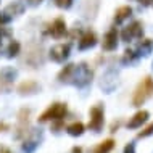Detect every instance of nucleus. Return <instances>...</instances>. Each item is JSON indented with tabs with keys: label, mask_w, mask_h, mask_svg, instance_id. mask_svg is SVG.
<instances>
[{
	"label": "nucleus",
	"mask_w": 153,
	"mask_h": 153,
	"mask_svg": "<svg viewBox=\"0 0 153 153\" xmlns=\"http://www.w3.org/2000/svg\"><path fill=\"white\" fill-rule=\"evenodd\" d=\"M105 124V114H103L102 106H94L90 110V121H89V129L94 132H100Z\"/></svg>",
	"instance_id": "nucleus-5"
},
{
	"label": "nucleus",
	"mask_w": 153,
	"mask_h": 153,
	"mask_svg": "<svg viewBox=\"0 0 153 153\" xmlns=\"http://www.w3.org/2000/svg\"><path fill=\"white\" fill-rule=\"evenodd\" d=\"M73 153H82V148H79V147H74V148H73Z\"/></svg>",
	"instance_id": "nucleus-29"
},
{
	"label": "nucleus",
	"mask_w": 153,
	"mask_h": 153,
	"mask_svg": "<svg viewBox=\"0 0 153 153\" xmlns=\"http://www.w3.org/2000/svg\"><path fill=\"white\" fill-rule=\"evenodd\" d=\"M95 44H97V36H95L94 32L87 31V32H84L79 39V50H89V48L95 47Z\"/></svg>",
	"instance_id": "nucleus-10"
},
{
	"label": "nucleus",
	"mask_w": 153,
	"mask_h": 153,
	"mask_svg": "<svg viewBox=\"0 0 153 153\" xmlns=\"http://www.w3.org/2000/svg\"><path fill=\"white\" fill-rule=\"evenodd\" d=\"M69 52H71V45L69 44H58L55 47H52L50 50V58L56 63H63V61L69 56Z\"/></svg>",
	"instance_id": "nucleus-7"
},
{
	"label": "nucleus",
	"mask_w": 153,
	"mask_h": 153,
	"mask_svg": "<svg viewBox=\"0 0 153 153\" xmlns=\"http://www.w3.org/2000/svg\"><path fill=\"white\" fill-rule=\"evenodd\" d=\"M118 37H119V34H118L116 27H111V29L105 34V37H103V50H106V52L116 50Z\"/></svg>",
	"instance_id": "nucleus-8"
},
{
	"label": "nucleus",
	"mask_w": 153,
	"mask_h": 153,
	"mask_svg": "<svg viewBox=\"0 0 153 153\" xmlns=\"http://www.w3.org/2000/svg\"><path fill=\"white\" fill-rule=\"evenodd\" d=\"M137 60H139V55L134 50H129V48H127V50L124 52V56H123V63L124 65H132Z\"/></svg>",
	"instance_id": "nucleus-19"
},
{
	"label": "nucleus",
	"mask_w": 153,
	"mask_h": 153,
	"mask_svg": "<svg viewBox=\"0 0 153 153\" xmlns=\"http://www.w3.org/2000/svg\"><path fill=\"white\" fill-rule=\"evenodd\" d=\"M48 32H50V36L55 37V39H61V37L66 34V23L61 18H56L55 21L52 23Z\"/></svg>",
	"instance_id": "nucleus-9"
},
{
	"label": "nucleus",
	"mask_w": 153,
	"mask_h": 153,
	"mask_svg": "<svg viewBox=\"0 0 153 153\" xmlns=\"http://www.w3.org/2000/svg\"><path fill=\"white\" fill-rule=\"evenodd\" d=\"M39 84L36 81H24L18 85V92L21 95H31V94H36L39 92Z\"/></svg>",
	"instance_id": "nucleus-12"
},
{
	"label": "nucleus",
	"mask_w": 153,
	"mask_h": 153,
	"mask_svg": "<svg viewBox=\"0 0 153 153\" xmlns=\"http://www.w3.org/2000/svg\"><path fill=\"white\" fill-rule=\"evenodd\" d=\"M19 48H21V45L18 42H11L8 45V50H7V56L8 58H15V56H18L19 53Z\"/></svg>",
	"instance_id": "nucleus-21"
},
{
	"label": "nucleus",
	"mask_w": 153,
	"mask_h": 153,
	"mask_svg": "<svg viewBox=\"0 0 153 153\" xmlns=\"http://www.w3.org/2000/svg\"><path fill=\"white\" fill-rule=\"evenodd\" d=\"M66 111H68V110H66L65 103H53V105H50L39 116V121L40 123H45V121H58V119H63L65 118Z\"/></svg>",
	"instance_id": "nucleus-3"
},
{
	"label": "nucleus",
	"mask_w": 153,
	"mask_h": 153,
	"mask_svg": "<svg viewBox=\"0 0 153 153\" xmlns=\"http://www.w3.org/2000/svg\"><path fill=\"white\" fill-rule=\"evenodd\" d=\"M90 82H92V71H90L87 63H81V65L74 66V73H73V77L69 81V84L82 89V87H87Z\"/></svg>",
	"instance_id": "nucleus-2"
},
{
	"label": "nucleus",
	"mask_w": 153,
	"mask_h": 153,
	"mask_svg": "<svg viewBox=\"0 0 153 153\" xmlns=\"http://www.w3.org/2000/svg\"><path fill=\"white\" fill-rule=\"evenodd\" d=\"M0 74L3 76V79H7L8 82L15 81L16 76H18V71H16L15 68H3L2 71H0Z\"/></svg>",
	"instance_id": "nucleus-20"
},
{
	"label": "nucleus",
	"mask_w": 153,
	"mask_h": 153,
	"mask_svg": "<svg viewBox=\"0 0 153 153\" xmlns=\"http://www.w3.org/2000/svg\"><path fill=\"white\" fill-rule=\"evenodd\" d=\"M124 153H135V145H134V142H129L126 147H124Z\"/></svg>",
	"instance_id": "nucleus-26"
},
{
	"label": "nucleus",
	"mask_w": 153,
	"mask_h": 153,
	"mask_svg": "<svg viewBox=\"0 0 153 153\" xmlns=\"http://www.w3.org/2000/svg\"><path fill=\"white\" fill-rule=\"evenodd\" d=\"M152 95H153V79L150 76H147V77H143L142 82H140L137 85V89H135L134 97H132V105L134 106L143 105Z\"/></svg>",
	"instance_id": "nucleus-1"
},
{
	"label": "nucleus",
	"mask_w": 153,
	"mask_h": 153,
	"mask_svg": "<svg viewBox=\"0 0 153 153\" xmlns=\"http://www.w3.org/2000/svg\"><path fill=\"white\" fill-rule=\"evenodd\" d=\"M147 119H148V111L140 110L131 118V121L127 123V127H129V129H137V127H140L143 123H147Z\"/></svg>",
	"instance_id": "nucleus-11"
},
{
	"label": "nucleus",
	"mask_w": 153,
	"mask_h": 153,
	"mask_svg": "<svg viewBox=\"0 0 153 153\" xmlns=\"http://www.w3.org/2000/svg\"><path fill=\"white\" fill-rule=\"evenodd\" d=\"M142 36H143V26L140 21L131 23L129 26H126L121 32V37H123L124 42H131V40H134V39H140Z\"/></svg>",
	"instance_id": "nucleus-4"
},
{
	"label": "nucleus",
	"mask_w": 153,
	"mask_h": 153,
	"mask_svg": "<svg viewBox=\"0 0 153 153\" xmlns=\"http://www.w3.org/2000/svg\"><path fill=\"white\" fill-rule=\"evenodd\" d=\"M131 15H132V8L131 7H119L116 10V13H114V23L116 24L123 23L124 19H127Z\"/></svg>",
	"instance_id": "nucleus-15"
},
{
	"label": "nucleus",
	"mask_w": 153,
	"mask_h": 153,
	"mask_svg": "<svg viewBox=\"0 0 153 153\" xmlns=\"http://www.w3.org/2000/svg\"><path fill=\"white\" fill-rule=\"evenodd\" d=\"M37 145H39V143H37L36 140H24L21 148H23V152H26V153H32L37 148Z\"/></svg>",
	"instance_id": "nucleus-22"
},
{
	"label": "nucleus",
	"mask_w": 153,
	"mask_h": 153,
	"mask_svg": "<svg viewBox=\"0 0 153 153\" xmlns=\"http://www.w3.org/2000/svg\"><path fill=\"white\" fill-rule=\"evenodd\" d=\"M113 147H114V140L106 139V140H103L102 143H98V147L94 150V153H108V152L113 150Z\"/></svg>",
	"instance_id": "nucleus-17"
},
{
	"label": "nucleus",
	"mask_w": 153,
	"mask_h": 153,
	"mask_svg": "<svg viewBox=\"0 0 153 153\" xmlns=\"http://www.w3.org/2000/svg\"><path fill=\"white\" fill-rule=\"evenodd\" d=\"M0 153H10V152H8L7 148H2V147H0Z\"/></svg>",
	"instance_id": "nucleus-30"
},
{
	"label": "nucleus",
	"mask_w": 153,
	"mask_h": 153,
	"mask_svg": "<svg viewBox=\"0 0 153 153\" xmlns=\"http://www.w3.org/2000/svg\"><path fill=\"white\" fill-rule=\"evenodd\" d=\"M2 90H10V82L7 79H3V76L0 74V92Z\"/></svg>",
	"instance_id": "nucleus-24"
},
{
	"label": "nucleus",
	"mask_w": 153,
	"mask_h": 153,
	"mask_svg": "<svg viewBox=\"0 0 153 153\" xmlns=\"http://www.w3.org/2000/svg\"><path fill=\"white\" fill-rule=\"evenodd\" d=\"M153 134V124H150V126H147L143 131H140L139 132V137L142 139V137H148V135H152Z\"/></svg>",
	"instance_id": "nucleus-23"
},
{
	"label": "nucleus",
	"mask_w": 153,
	"mask_h": 153,
	"mask_svg": "<svg viewBox=\"0 0 153 153\" xmlns=\"http://www.w3.org/2000/svg\"><path fill=\"white\" fill-rule=\"evenodd\" d=\"M24 11V5L21 2H13V3H10L7 8H5V16H8V18H11V16H18V15H21Z\"/></svg>",
	"instance_id": "nucleus-14"
},
{
	"label": "nucleus",
	"mask_w": 153,
	"mask_h": 153,
	"mask_svg": "<svg viewBox=\"0 0 153 153\" xmlns=\"http://www.w3.org/2000/svg\"><path fill=\"white\" fill-rule=\"evenodd\" d=\"M153 50V40L152 39H143L142 42L139 44V47H137V55L139 56H148L152 53Z\"/></svg>",
	"instance_id": "nucleus-13"
},
{
	"label": "nucleus",
	"mask_w": 153,
	"mask_h": 153,
	"mask_svg": "<svg viewBox=\"0 0 153 153\" xmlns=\"http://www.w3.org/2000/svg\"><path fill=\"white\" fill-rule=\"evenodd\" d=\"M55 2L60 8H69L73 5V0H55Z\"/></svg>",
	"instance_id": "nucleus-25"
},
{
	"label": "nucleus",
	"mask_w": 153,
	"mask_h": 153,
	"mask_svg": "<svg viewBox=\"0 0 153 153\" xmlns=\"http://www.w3.org/2000/svg\"><path fill=\"white\" fill-rule=\"evenodd\" d=\"M66 131H68L69 135L77 137V135L84 134V124H82V123H73V124H69V126L66 127Z\"/></svg>",
	"instance_id": "nucleus-18"
},
{
	"label": "nucleus",
	"mask_w": 153,
	"mask_h": 153,
	"mask_svg": "<svg viewBox=\"0 0 153 153\" xmlns=\"http://www.w3.org/2000/svg\"><path fill=\"white\" fill-rule=\"evenodd\" d=\"M8 129V124H5V123H0V131H7Z\"/></svg>",
	"instance_id": "nucleus-27"
},
{
	"label": "nucleus",
	"mask_w": 153,
	"mask_h": 153,
	"mask_svg": "<svg viewBox=\"0 0 153 153\" xmlns=\"http://www.w3.org/2000/svg\"><path fill=\"white\" fill-rule=\"evenodd\" d=\"M27 2H29L31 5H39V3L42 2V0H27Z\"/></svg>",
	"instance_id": "nucleus-28"
},
{
	"label": "nucleus",
	"mask_w": 153,
	"mask_h": 153,
	"mask_svg": "<svg viewBox=\"0 0 153 153\" xmlns=\"http://www.w3.org/2000/svg\"><path fill=\"white\" fill-rule=\"evenodd\" d=\"M118 85V73L114 69H108L105 74L102 76V81H100V87L103 89V92L106 94H111Z\"/></svg>",
	"instance_id": "nucleus-6"
},
{
	"label": "nucleus",
	"mask_w": 153,
	"mask_h": 153,
	"mask_svg": "<svg viewBox=\"0 0 153 153\" xmlns=\"http://www.w3.org/2000/svg\"><path fill=\"white\" fill-rule=\"evenodd\" d=\"M74 66H76V65H66L65 68L61 69L60 74H58L60 82H69V81H71L73 73H74Z\"/></svg>",
	"instance_id": "nucleus-16"
},
{
	"label": "nucleus",
	"mask_w": 153,
	"mask_h": 153,
	"mask_svg": "<svg viewBox=\"0 0 153 153\" xmlns=\"http://www.w3.org/2000/svg\"><path fill=\"white\" fill-rule=\"evenodd\" d=\"M152 5H153V0H152Z\"/></svg>",
	"instance_id": "nucleus-31"
},
{
	"label": "nucleus",
	"mask_w": 153,
	"mask_h": 153,
	"mask_svg": "<svg viewBox=\"0 0 153 153\" xmlns=\"http://www.w3.org/2000/svg\"><path fill=\"white\" fill-rule=\"evenodd\" d=\"M152 69H153V65H152Z\"/></svg>",
	"instance_id": "nucleus-32"
}]
</instances>
